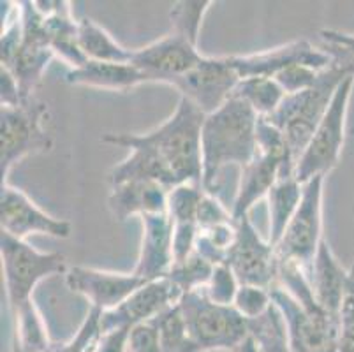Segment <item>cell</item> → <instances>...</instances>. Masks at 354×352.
<instances>
[{"mask_svg":"<svg viewBox=\"0 0 354 352\" xmlns=\"http://www.w3.org/2000/svg\"><path fill=\"white\" fill-rule=\"evenodd\" d=\"M48 106L41 101L21 102L20 106H2L0 109V174L2 183H9V174L16 164L34 154L53 148L48 131Z\"/></svg>","mask_w":354,"mask_h":352,"instance_id":"4","label":"cell"},{"mask_svg":"<svg viewBox=\"0 0 354 352\" xmlns=\"http://www.w3.org/2000/svg\"><path fill=\"white\" fill-rule=\"evenodd\" d=\"M230 62L240 77L268 76L273 77L282 69L295 64H305L317 71H324L331 66L330 57L323 48H315L305 39L291 41L272 50L259 51L252 55H230Z\"/></svg>","mask_w":354,"mask_h":352,"instance_id":"18","label":"cell"},{"mask_svg":"<svg viewBox=\"0 0 354 352\" xmlns=\"http://www.w3.org/2000/svg\"><path fill=\"white\" fill-rule=\"evenodd\" d=\"M153 322L159 329L162 352H199L192 342L191 335H189L178 303L162 312L159 317L153 319Z\"/></svg>","mask_w":354,"mask_h":352,"instance_id":"28","label":"cell"},{"mask_svg":"<svg viewBox=\"0 0 354 352\" xmlns=\"http://www.w3.org/2000/svg\"><path fill=\"white\" fill-rule=\"evenodd\" d=\"M15 314V342L12 349L21 352H51L50 337L41 312L34 299L12 310Z\"/></svg>","mask_w":354,"mask_h":352,"instance_id":"25","label":"cell"},{"mask_svg":"<svg viewBox=\"0 0 354 352\" xmlns=\"http://www.w3.org/2000/svg\"><path fill=\"white\" fill-rule=\"evenodd\" d=\"M0 102L2 106H20L25 102L16 77L6 67H0Z\"/></svg>","mask_w":354,"mask_h":352,"instance_id":"41","label":"cell"},{"mask_svg":"<svg viewBox=\"0 0 354 352\" xmlns=\"http://www.w3.org/2000/svg\"><path fill=\"white\" fill-rule=\"evenodd\" d=\"M214 268L215 266L210 261H207L203 256H199L198 252L194 250L187 259L173 264L167 279L175 284L176 289H178L183 296L187 295V293L201 290L203 287L207 286Z\"/></svg>","mask_w":354,"mask_h":352,"instance_id":"29","label":"cell"},{"mask_svg":"<svg viewBox=\"0 0 354 352\" xmlns=\"http://www.w3.org/2000/svg\"><path fill=\"white\" fill-rule=\"evenodd\" d=\"M205 113L180 97L173 115L147 134L109 132L102 143L129 150V157L111 169L109 183L150 180L173 189L182 183L203 185L201 129Z\"/></svg>","mask_w":354,"mask_h":352,"instance_id":"1","label":"cell"},{"mask_svg":"<svg viewBox=\"0 0 354 352\" xmlns=\"http://www.w3.org/2000/svg\"><path fill=\"white\" fill-rule=\"evenodd\" d=\"M301 198H304V183L298 182L296 176H281L266 196L270 217L268 241L273 247H277L284 237L289 222L300 206Z\"/></svg>","mask_w":354,"mask_h":352,"instance_id":"23","label":"cell"},{"mask_svg":"<svg viewBox=\"0 0 354 352\" xmlns=\"http://www.w3.org/2000/svg\"><path fill=\"white\" fill-rule=\"evenodd\" d=\"M323 185L324 176L304 183V198L277 245L279 263L308 268L319 250L323 238Z\"/></svg>","mask_w":354,"mask_h":352,"instance_id":"9","label":"cell"},{"mask_svg":"<svg viewBox=\"0 0 354 352\" xmlns=\"http://www.w3.org/2000/svg\"><path fill=\"white\" fill-rule=\"evenodd\" d=\"M272 290L259 286H240L233 306L247 321H256L272 308Z\"/></svg>","mask_w":354,"mask_h":352,"instance_id":"34","label":"cell"},{"mask_svg":"<svg viewBox=\"0 0 354 352\" xmlns=\"http://www.w3.org/2000/svg\"><path fill=\"white\" fill-rule=\"evenodd\" d=\"M257 122L259 116L236 95L205 116L201 129L203 189L215 194L218 173L224 167L241 169L256 157Z\"/></svg>","mask_w":354,"mask_h":352,"instance_id":"2","label":"cell"},{"mask_svg":"<svg viewBox=\"0 0 354 352\" xmlns=\"http://www.w3.org/2000/svg\"><path fill=\"white\" fill-rule=\"evenodd\" d=\"M178 306L199 352L240 349L250 337L249 321L234 306L217 305L203 290L183 295Z\"/></svg>","mask_w":354,"mask_h":352,"instance_id":"5","label":"cell"},{"mask_svg":"<svg viewBox=\"0 0 354 352\" xmlns=\"http://www.w3.org/2000/svg\"><path fill=\"white\" fill-rule=\"evenodd\" d=\"M182 299V293L167 279L152 280L134 290L124 303L101 314V331L133 329L153 321Z\"/></svg>","mask_w":354,"mask_h":352,"instance_id":"15","label":"cell"},{"mask_svg":"<svg viewBox=\"0 0 354 352\" xmlns=\"http://www.w3.org/2000/svg\"><path fill=\"white\" fill-rule=\"evenodd\" d=\"M210 6V0H182V2L173 4L171 15H169L171 16L173 32L198 44L203 18H205Z\"/></svg>","mask_w":354,"mask_h":352,"instance_id":"31","label":"cell"},{"mask_svg":"<svg viewBox=\"0 0 354 352\" xmlns=\"http://www.w3.org/2000/svg\"><path fill=\"white\" fill-rule=\"evenodd\" d=\"M307 277L315 302L331 314L339 315L346 295L349 270L342 268V264L337 261L326 240L321 241L319 250L308 264Z\"/></svg>","mask_w":354,"mask_h":352,"instance_id":"21","label":"cell"},{"mask_svg":"<svg viewBox=\"0 0 354 352\" xmlns=\"http://www.w3.org/2000/svg\"><path fill=\"white\" fill-rule=\"evenodd\" d=\"M203 58L205 55L198 50V44L171 32L147 46L134 50L131 64L143 71L150 83L171 86L175 80L194 69Z\"/></svg>","mask_w":354,"mask_h":352,"instance_id":"13","label":"cell"},{"mask_svg":"<svg viewBox=\"0 0 354 352\" xmlns=\"http://www.w3.org/2000/svg\"><path fill=\"white\" fill-rule=\"evenodd\" d=\"M272 299L281 310L295 352L339 351V315L324 310L314 296L296 299L284 287L273 286Z\"/></svg>","mask_w":354,"mask_h":352,"instance_id":"7","label":"cell"},{"mask_svg":"<svg viewBox=\"0 0 354 352\" xmlns=\"http://www.w3.org/2000/svg\"><path fill=\"white\" fill-rule=\"evenodd\" d=\"M238 352H257L256 345H254V342H252V338H250V337L247 338V340L241 344V347L238 349Z\"/></svg>","mask_w":354,"mask_h":352,"instance_id":"42","label":"cell"},{"mask_svg":"<svg viewBox=\"0 0 354 352\" xmlns=\"http://www.w3.org/2000/svg\"><path fill=\"white\" fill-rule=\"evenodd\" d=\"M281 176H295V160L291 154L257 150L256 157L240 169V182L231 206L234 221L249 215L252 206L268 196Z\"/></svg>","mask_w":354,"mask_h":352,"instance_id":"17","label":"cell"},{"mask_svg":"<svg viewBox=\"0 0 354 352\" xmlns=\"http://www.w3.org/2000/svg\"><path fill=\"white\" fill-rule=\"evenodd\" d=\"M0 256L6 280V295L11 310L32 302L35 287L44 279L66 275L69 270L66 257L59 252H39L25 240L2 232L0 234Z\"/></svg>","mask_w":354,"mask_h":352,"instance_id":"6","label":"cell"},{"mask_svg":"<svg viewBox=\"0 0 354 352\" xmlns=\"http://www.w3.org/2000/svg\"><path fill=\"white\" fill-rule=\"evenodd\" d=\"M69 85L88 86V89L111 90V92H129L136 86L147 85L148 77L134 64L92 62L88 60L78 69H71L66 74Z\"/></svg>","mask_w":354,"mask_h":352,"instance_id":"22","label":"cell"},{"mask_svg":"<svg viewBox=\"0 0 354 352\" xmlns=\"http://www.w3.org/2000/svg\"><path fill=\"white\" fill-rule=\"evenodd\" d=\"M78 44L86 60L92 62H133L134 50L122 46L113 35L92 18H82L78 21Z\"/></svg>","mask_w":354,"mask_h":352,"instance_id":"24","label":"cell"},{"mask_svg":"<svg viewBox=\"0 0 354 352\" xmlns=\"http://www.w3.org/2000/svg\"><path fill=\"white\" fill-rule=\"evenodd\" d=\"M145 284L147 280L134 273H115L86 266H73L66 271L67 289L88 299L90 308H99L101 312L124 303Z\"/></svg>","mask_w":354,"mask_h":352,"instance_id":"16","label":"cell"},{"mask_svg":"<svg viewBox=\"0 0 354 352\" xmlns=\"http://www.w3.org/2000/svg\"><path fill=\"white\" fill-rule=\"evenodd\" d=\"M249 328L257 352H295L289 344L284 317L275 303L263 317L249 321Z\"/></svg>","mask_w":354,"mask_h":352,"instance_id":"27","label":"cell"},{"mask_svg":"<svg viewBox=\"0 0 354 352\" xmlns=\"http://www.w3.org/2000/svg\"><path fill=\"white\" fill-rule=\"evenodd\" d=\"M167 194L169 189L159 182L133 180L111 185L108 196L109 212L118 222L131 217H145L152 213L167 212Z\"/></svg>","mask_w":354,"mask_h":352,"instance_id":"20","label":"cell"},{"mask_svg":"<svg viewBox=\"0 0 354 352\" xmlns=\"http://www.w3.org/2000/svg\"><path fill=\"white\" fill-rule=\"evenodd\" d=\"M141 248L134 275L152 282L166 279L171 271L173 263V222L164 213H152L141 217Z\"/></svg>","mask_w":354,"mask_h":352,"instance_id":"19","label":"cell"},{"mask_svg":"<svg viewBox=\"0 0 354 352\" xmlns=\"http://www.w3.org/2000/svg\"><path fill=\"white\" fill-rule=\"evenodd\" d=\"M233 95L243 99L259 118H268L279 109L286 93L275 82V77L252 76L243 77Z\"/></svg>","mask_w":354,"mask_h":352,"instance_id":"26","label":"cell"},{"mask_svg":"<svg viewBox=\"0 0 354 352\" xmlns=\"http://www.w3.org/2000/svg\"><path fill=\"white\" fill-rule=\"evenodd\" d=\"M131 329H111L101 331L92 352H127Z\"/></svg>","mask_w":354,"mask_h":352,"instance_id":"40","label":"cell"},{"mask_svg":"<svg viewBox=\"0 0 354 352\" xmlns=\"http://www.w3.org/2000/svg\"><path fill=\"white\" fill-rule=\"evenodd\" d=\"M354 352V266L349 270L346 295L339 312V351Z\"/></svg>","mask_w":354,"mask_h":352,"instance_id":"36","label":"cell"},{"mask_svg":"<svg viewBox=\"0 0 354 352\" xmlns=\"http://www.w3.org/2000/svg\"><path fill=\"white\" fill-rule=\"evenodd\" d=\"M127 352H162L156 322H145L131 329Z\"/></svg>","mask_w":354,"mask_h":352,"instance_id":"39","label":"cell"},{"mask_svg":"<svg viewBox=\"0 0 354 352\" xmlns=\"http://www.w3.org/2000/svg\"><path fill=\"white\" fill-rule=\"evenodd\" d=\"M353 86L354 77H346L339 90L335 92L333 101L321 124L315 129L310 143L296 163L295 176L300 183H307L317 176L326 178V174L339 164L346 143L347 111H349Z\"/></svg>","mask_w":354,"mask_h":352,"instance_id":"8","label":"cell"},{"mask_svg":"<svg viewBox=\"0 0 354 352\" xmlns=\"http://www.w3.org/2000/svg\"><path fill=\"white\" fill-rule=\"evenodd\" d=\"M21 4V21H24V41L20 48L9 58L8 62L2 64L21 89L24 101L34 99V90L41 83L44 71L48 69L53 60L55 53L50 46L46 27L41 11L35 2H20Z\"/></svg>","mask_w":354,"mask_h":352,"instance_id":"10","label":"cell"},{"mask_svg":"<svg viewBox=\"0 0 354 352\" xmlns=\"http://www.w3.org/2000/svg\"><path fill=\"white\" fill-rule=\"evenodd\" d=\"M238 289H240V282L230 264H217L212 271L208 284L201 290L210 302L217 305L233 306Z\"/></svg>","mask_w":354,"mask_h":352,"instance_id":"33","label":"cell"},{"mask_svg":"<svg viewBox=\"0 0 354 352\" xmlns=\"http://www.w3.org/2000/svg\"><path fill=\"white\" fill-rule=\"evenodd\" d=\"M240 74L231 66L230 57H205L185 76L171 83L180 92V97L198 106L205 115L217 111L233 97Z\"/></svg>","mask_w":354,"mask_h":352,"instance_id":"11","label":"cell"},{"mask_svg":"<svg viewBox=\"0 0 354 352\" xmlns=\"http://www.w3.org/2000/svg\"><path fill=\"white\" fill-rule=\"evenodd\" d=\"M0 225L2 232L11 234L18 240H25L30 234H46V237L66 240L73 232L71 222L46 213L24 190L16 189L11 183H2Z\"/></svg>","mask_w":354,"mask_h":352,"instance_id":"14","label":"cell"},{"mask_svg":"<svg viewBox=\"0 0 354 352\" xmlns=\"http://www.w3.org/2000/svg\"><path fill=\"white\" fill-rule=\"evenodd\" d=\"M205 189L199 183H182L167 194V215L173 224H198V208Z\"/></svg>","mask_w":354,"mask_h":352,"instance_id":"30","label":"cell"},{"mask_svg":"<svg viewBox=\"0 0 354 352\" xmlns=\"http://www.w3.org/2000/svg\"><path fill=\"white\" fill-rule=\"evenodd\" d=\"M101 310L90 308L85 321L80 326L78 333L69 342L60 345H53L51 352H92L99 335H101Z\"/></svg>","mask_w":354,"mask_h":352,"instance_id":"35","label":"cell"},{"mask_svg":"<svg viewBox=\"0 0 354 352\" xmlns=\"http://www.w3.org/2000/svg\"><path fill=\"white\" fill-rule=\"evenodd\" d=\"M346 77L349 76L330 66L328 69L321 71L314 86L300 93L286 95L279 109L266 118L284 134L295 166L307 145L310 143L315 129L321 124L333 101L335 92L339 90Z\"/></svg>","mask_w":354,"mask_h":352,"instance_id":"3","label":"cell"},{"mask_svg":"<svg viewBox=\"0 0 354 352\" xmlns=\"http://www.w3.org/2000/svg\"><path fill=\"white\" fill-rule=\"evenodd\" d=\"M12 352H21V351H18V349H12Z\"/></svg>","mask_w":354,"mask_h":352,"instance_id":"43","label":"cell"},{"mask_svg":"<svg viewBox=\"0 0 354 352\" xmlns=\"http://www.w3.org/2000/svg\"><path fill=\"white\" fill-rule=\"evenodd\" d=\"M319 74L321 71L314 69V67H308L305 64H295V66L282 69L273 77L279 83V86L284 90L286 95H292V93H300L314 86Z\"/></svg>","mask_w":354,"mask_h":352,"instance_id":"37","label":"cell"},{"mask_svg":"<svg viewBox=\"0 0 354 352\" xmlns=\"http://www.w3.org/2000/svg\"><path fill=\"white\" fill-rule=\"evenodd\" d=\"M321 48L330 57L331 66L346 76L354 77V34L324 28L319 32Z\"/></svg>","mask_w":354,"mask_h":352,"instance_id":"32","label":"cell"},{"mask_svg":"<svg viewBox=\"0 0 354 352\" xmlns=\"http://www.w3.org/2000/svg\"><path fill=\"white\" fill-rule=\"evenodd\" d=\"M233 221L234 217H233V213H231V210H227L226 206L222 205L214 192L205 190L198 208L199 229L214 228V225L224 224V222H233Z\"/></svg>","mask_w":354,"mask_h":352,"instance_id":"38","label":"cell"},{"mask_svg":"<svg viewBox=\"0 0 354 352\" xmlns=\"http://www.w3.org/2000/svg\"><path fill=\"white\" fill-rule=\"evenodd\" d=\"M236 241L227 257L240 286H259L272 289L279 275L277 248L261 237L249 215L236 221Z\"/></svg>","mask_w":354,"mask_h":352,"instance_id":"12","label":"cell"}]
</instances>
